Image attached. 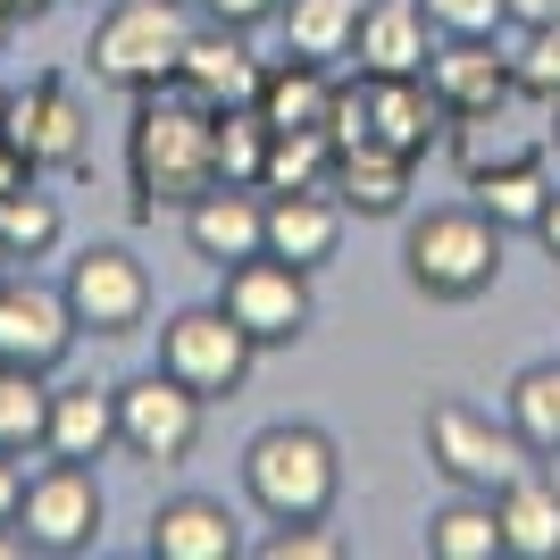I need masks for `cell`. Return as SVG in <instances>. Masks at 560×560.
Wrapping results in <instances>:
<instances>
[{
    "label": "cell",
    "mask_w": 560,
    "mask_h": 560,
    "mask_svg": "<svg viewBox=\"0 0 560 560\" xmlns=\"http://www.w3.org/2000/svg\"><path fill=\"white\" fill-rule=\"evenodd\" d=\"M126 185H135V218L185 210L192 192L218 185V109L192 101L185 84H151L135 93L126 117Z\"/></svg>",
    "instance_id": "1"
},
{
    "label": "cell",
    "mask_w": 560,
    "mask_h": 560,
    "mask_svg": "<svg viewBox=\"0 0 560 560\" xmlns=\"http://www.w3.org/2000/svg\"><path fill=\"white\" fill-rule=\"evenodd\" d=\"M243 502L268 527L284 518H327L343 502V444L310 419H277L243 444Z\"/></svg>",
    "instance_id": "2"
},
{
    "label": "cell",
    "mask_w": 560,
    "mask_h": 560,
    "mask_svg": "<svg viewBox=\"0 0 560 560\" xmlns=\"http://www.w3.org/2000/svg\"><path fill=\"white\" fill-rule=\"evenodd\" d=\"M401 277L410 293L427 302H486L493 284H502V226H493L477 201H444V210H427L401 226Z\"/></svg>",
    "instance_id": "3"
},
{
    "label": "cell",
    "mask_w": 560,
    "mask_h": 560,
    "mask_svg": "<svg viewBox=\"0 0 560 560\" xmlns=\"http://www.w3.org/2000/svg\"><path fill=\"white\" fill-rule=\"evenodd\" d=\"M185 43H192V0H109L93 18L84 68H93V84L151 93V84H176Z\"/></svg>",
    "instance_id": "4"
},
{
    "label": "cell",
    "mask_w": 560,
    "mask_h": 560,
    "mask_svg": "<svg viewBox=\"0 0 560 560\" xmlns=\"http://www.w3.org/2000/svg\"><path fill=\"white\" fill-rule=\"evenodd\" d=\"M419 435H427V468H435L452 493H493V486H511L518 468L536 460V452L518 444L511 419H493V410H477V401H460V394L427 401Z\"/></svg>",
    "instance_id": "5"
},
{
    "label": "cell",
    "mask_w": 560,
    "mask_h": 560,
    "mask_svg": "<svg viewBox=\"0 0 560 560\" xmlns=\"http://www.w3.org/2000/svg\"><path fill=\"white\" fill-rule=\"evenodd\" d=\"M101 518H109V502H101V477L84 460H43L34 477L18 486V544L43 560H75L101 544Z\"/></svg>",
    "instance_id": "6"
},
{
    "label": "cell",
    "mask_w": 560,
    "mask_h": 560,
    "mask_svg": "<svg viewBox=\"0 0 560 560\" xmlns=\"http://www.w3.org/2000/svg\"><path fill=\"white\" fill-rule=\"evenodd\" d=\"M160 369L176 385H192L201 401H234L259 369V343L226 318V302H185V310H167V327H160Z\"/></svg>",
    "instance_id": "7"
},
{
    "label": "cell",
    "mask_w": 560,
    "mask_h": 560,
    "mask_svg": "<svg viewBox=\"0 0 560 560\" xmlns=\"http://www.w3.org/2000/svg\"><path fill=\"white\" fill-rule=\"evenodd\" d=\"M201 427H210V401L176 385L167 369H142L117 385V452L142 468H185L201 452Z\"/></svg>",
    "instance_id": "8"
},
{
    "label": "cell",
    "mask_w": 560,
    "mask_h": 560,
    "mask_svg": "<svg viewBox=\"0 0 560 560\" xmlns=\"http://www.w3.org/2000/svg\"><path fill=\"white\" fill-rule=\"evenodd\" d=\"M218 302H226V318L252 335L259 351L302 343L310 318H318L310 268H293V259H277V252H252V259H234V268H218Z\"/></svg>",
    "instance_id": "9"
},
{
    "label": "cell",
    "mask_w": 560,
    "mask_h": 560,
    "mask_svg": "<svg viewBox=\"0 0 560 560\" xmlns=\"http://www.w3.org/2000/svg\"><path fill=\"white\" fill-rule=\"evenodd\" d=\"M59 293H68L75 327L101 335V343H126V335L151 327V268H142L126 243H84V252L68 259V277H59Z\"/></svg>",
    "instance_id": "10"
},
{
    "label": "cell",
    "mask_w": 560,
    "mask_h": 560,
    "mask_svg": "<svg viewBox=\"0 0 560 560\" xmlns=\"http://www.w3.org/2000/svg\"><path fill=\"white\" fill-rule=\"evenodd\" d=\"M0 135L34 160V176H84L93 167V109L75 93V75H34L25 93H9Z\"/></svg>",
    "instance_id": "11"
},
{
    "label": "cell",
    "mask_w": 560,
    "mask_h": 560,
    "mask_svg": "<svg viewBox=\"0 0 560 560\" xmlns=\"http://www.w3.org/2000/svg\"><path fill=\"white\" fill-rule=\"evenodd\" d=\"M84 343L75 310L59 284H34V277H9L0 268V360L9 369H68V351Z\"/></svg>",
    "instance_id": "12"
},
{
    "label": "cell",
    "mask_w": 560,
    "mask_h": 560,
    "mask_svg": "<svg viewBox=\"0 0 560 560\" xmlns=\"http://www.w3.org/2000/svg\"><path fill=\"white\" fill-rule=\"evenodd\" d=\"M176 226H185V252L201 268H234V259L268 252V192L218 176L210 192H192L185 210H176Z\"/></svg>",
    "instance_id": "13"
},
{
    "label": "cell",
    "mask_w": 560,
    "mask_h": 560,
    "mask_svg": "<svg viewBox=\"0 0 560 560\" xmlns=\"http://www.w3.org/2000/svg\"><path fill=\"white\" fill-rule=\"evenodd\" d=\"M435 43L444 34H435V18L419 0H360V34H351L360 75H427Z\"/></svg>",
    "instance_id": "14"
},
{
    "label": "cell",
    "mask_w": 560,
    "mask_h": 560,
    "mask_svg": "<svg viewBox=\"0 0 560 560\" xmlns=\"http://www.w3.org/2000/svg\"><path fill=\"white\" fill-rule=\"evenodd\" d=\"M151 560H243V518L218 502V493H167L151 511Z\"/></svg>",
    "instance_id": "15"
},
{
    "label": "cell",
    "mask_w": 560,
    "mask_h": 560,
    "mask_svg": "<svg viewBox=\"0 0 560 560\" xmlns=\"http://www.w3.org/2000/svg\"><path fill=\"white\" fill-rule=\"evenodd\" d=\"M360 135L427 160V142L444 135V101L427 75H360Z\"/></svg>",
    "instance_id": "16"
},
{
    "label": "cell",
    "mask_w": 560,
    "mask_h": 560,
    "mask_svg": "<svg viewBox=\"0 0 560 560\" xmlns=\"http://www.w3.org/2000/svg\"><path fill=\"white\" fill-rule=\"evenodd\" d=\"M493 518L511 560H560V460H527L511 486H493Z\"/></svg>",
    "instance_id": "17"
},
{
    "label": "cell",
    "mask_w": 560,
    "mask_h": 560,
    "mask_svg": "<svg viewBox=\"0 0 560 560\" xmlns=\"http://www.w3.org/2000/svg\"><path fill=\"white\" fill-rule=\"evenodd\" d=\"M343 226L351 210L335 201V185H302V192H268V252L293 259V268H327L335 252H343Z\"/></svg>",
    "instance_id": "18"
},
{
    "label": "cell",
    "mask_w": 560,
    "mask_h": 560,
    "mask_svg": "<svg viewBox=\"0 0 560 560\" xmlns=\"http://www.w3.org/2000/svg\"><path fill=\"white\" fill-rule=\"evenodd\" d=\"M427 84H435V101H444V117L502 109V101L518 93V75H511V59L493 50V34H460V43H435V59H427Z\"/></svg>",
    "instance_id": "19"
},
{
    "label": "cell",
    "mask_w": 560,
    "mask_h": 560,
    "mask_svg": "<svg viewBox=\"0 0 560 560\" xmlns=\"http://www.w3.org/2000/svg\"><path fill=\"white\" fill-rule=\"evenodd\" d=\"M176 84H185L192 101H210V109H243V101L259 93V59L252 43H243V25H192L185 59H176Z\"/></svg>",
    "instance_id": "20"
},
{
    "label": "cell",
    "mask_w": 560,
    "mask_h": 560,
    "mask_svg": "<svg viewBox=\"0 0 560 560\" xmlns=\"http://www.w3.org/2000/svg\"><path fill=\"white\" fill-rule=\"evenodd\" d=\"M43 452H50V460H84V468L109 460V452H117V385H84V376L50 385Z\"/></svg>",
    "instance_id": "21"
},
{
    "label": "cell",
    "mask_w": 560,
    "mask_h": 560,
    "mask_svg": "<svg viewBox=\"0 0 560 560\" xmlns=\"http://www.w3.org/2000/svg\"><path fill=\"white\" fill-rule=\"evenodd\" d=\"M410 151H394V142H343V151H335V201H343L351 218H401L410 210Z\"/></svg>",
    "instance_id": "22"
},
{
    "label": "cell",
    "mask_w": 560,
    "mask_h": 560,
    "mask_svg": "<svg viewBox=\"0 0 560 560\" xmlns=\"http://www.w3.org/2000/svg\"><path fill=\"white\" fill-rule=\"evenodd\" d=\"M335 84L343 75L327 68V59H277V68H259V93H252V109L268 117V135H293V126H318L327 135V117H335Z\"/></svg>",
    "instance_id": "23"
},
{
    "label": "cell",
    "mask_w": 560,
    "mask_h": 560,
    "mask_svg": "<svg viewBox=\"0 0 560 560\" xmlns=\"http://www.w3.org/2000/svg\"><path fill=\"white\" fill-rule=\"evenodd\" d=\"M468 192H477V210H486L502 234H536V218H544V201L560 192V176H552L544 151H518V160H502V167H477Z\"/></svg>",
    "instance_id": "24"
},
{
    "label": "cell",
    "mask_w": 560,
    "mask_h": 560,
    "mask_svg": "<svg viewBox=\"0 0 560 560\" xmlns=\"http://www.w3.org/2000/svg\"><path fill=\"white\" fill-rule=\"evenodd\" d=\"M502 419L518 427V444L536 460H560V360H527L502 394Z\"/></svg>",
    "instance_id": "25"
},
{
    "label": "cell",
    "mask_w": 560,
    "mask_h": 560,
    "mask_svg": "<svg viewBox=\"0 0 560 560\" xmlns=\"http://www.w3.org/2000/svg\"><path fill=\"white\" fill-rule=\"evenodd\" d=\"M427 560H511V552H502L493 493H452L444 511L427 518Z\"/></svg>",
    "instance_id": "26"
},
{
    "label": "cell",
    "mask_w": 560,
    "mask_h": 560,
    "mask_svg": "<svg viewBox=\"0 0 560 560\" xmlns=\"http://www.w3.org/2000/svg\"><path fill=\"white\" fill-rule=\"evenodd\" d=\"M284 43L302 50V59H351V34H360V0H284L277 9Z\"/></svg>",
    "instance_id": "27"
},
{
    "label": "cell",
    "mask_w": 560,
    "mask_h": 560,
    "mask_svg": "<svg viewBox=\"0 0 560 560\" xmlns=\"http://www.w3.org/2000/svg\"><path fill=\"white\" fill-rule=\"evenodd\" d=\"M59 234H68L59 192L18 185L9 201H0V259H43V252H59Z\"/></svg>",
    "instance_id": "28"
},
{
    "label": "cell",
    "mask_w": 560,
    "mask_h": 560,
    "mask_svg": "<svg viewBox=\"0 0 560 560\" xmlns=\"http://www.w3.org/2000/svg\"><path fill=\"white\" fill-rule=\"evenodd\" d=\"M43 419H50L43 369H9V360H0V452H9V460L43 452Z\"/></svg>",
    "instance_id": "29"
},
{
    "label": "cell",
    "mask_w": 560,
    "mask_h": 560,
    "mask_svg": "<svg viewBox=\"0 0 560 560\" xmlns=\"http://www.w3.org/2000/svg\"><path fill=\"white\" fill-rule=\"evenodd\" d=\"M335 176V135L318 126H293V135H268V167H259V192H302Z\"/></svg>",
    "instance_id": "30"
},
{
    "label": "cell",
    "mask_w": 560,
    "mask_h": 560,
    "mask_svg": "<svg viewBox=\"0 0 560 560\" xmlns=\"http://www.w3.org/2000/svg\"><path fill=\"white\" fill-rule=\"evenodd\" d=\"M259 167H268V117L243 101V109H218V176L234 185H259Z\"/></svg>",
    "instance_id": "31"
},
{
    "label": "cell",
    "mask_w": 560,
    "mask_h": 560,
    "mask_svg": "<svg viewBox=\"0 0 560 560\" xmlns=\"http://www.w3.org/2000/svg\"><path fill=\"white\" fill-rule=\"evenodd\" d=\"M351 544L335 536L327 518H284V527H268L259 536V560H343Z\"/></svg>",
    "instance_id": "32"
},
{
    "label": "cell",
    "mask_w": 560,
    "mask_h": 560,
    "mask_svg": "<svg viewBox=\"0 0 560 560\" xmlns=\"http://www.w3.org/2000/svg\"><path fill=\"white\" fill-rule=\"evenodd\" d=\"M511 75H518V93L560 101V18H552V25H527V43H518Z\"/></svg>",
    "instance_id": "33"
},
{
    "label": "cell",
    "mask_w": 560,
    "mask_h": 560,
    "mask_svg": "<svg viewBox=\"0 0 560 560\" xmlns=\"http://www.w3.org/2000/svg\"><path fill=\"white\" fill-rule=\"evenodd\" d=\"M427 18H435V34L444 43H460V34H502L511 25V9L502 0H419Z\"/></svg>",
    "instance_id": "34"
},
{
    "label": "cell",
    "mask_w": 560,
    "mask_h": 560,
    "mask_svg": "<svg viewBox=\"0 0 560 560\" xmlns=\"http://www.w3.org/2000/svg\"><path fill=\"white\" fill-rule=\"evenodd\" d=\"M277 9H284V0H201V18H218V25H243V34H252V25H268Z\"/></svg>",
    "instance_id": "35"
},
{
    "label": "cell",
    "mask_w": 560,
    "mask_h": 560,
    "mask_svg": "<svg viewBox=\"0 0 560 560\" xmlns=\"http://www.w3.org/2000/svg\"><path fill=\"white\" fill-rule=\"evenodd\" d=\"M18 185H34V160H25L18 142L0 135V201H9V192H18Z\"/></svg>",
    "instance_id": "36"
},
{
    "label": "cell",
    "mask_w": 560,
    "mask_h": 560,
    "mask_svg": "<svg viewBox=\"0 0 560 560\" xmlns=\"http://www.w3.org/2000/svg\"><path fill=\"white\" fill-rule=\"evenodd\" d=\"M502 9H511L518 34H527V25H552V18H560V0H502Z\"/></svg>",
    "instance_id": "37"
},
{
    "label": "cell",
    "mask_w": 560,
    "mask_h": 560,
    "mask_svg": "<svg viewBox=\"0 0 560 560\" xmlns=\"http://www.w3.org/2000/svg\"><path fill=\"white\" fill-rule=\"evenodd\" d=\"M536 243H544V259H552V268H560V192H552V201H544V218H536Z\"/></svg>",
    "instance_id": "38"
},
{
    "label": "cell",
    "mask_w": 560,
    "mask_h": 560,
    "mask_svg": "<svg viewBox=\"0 0 560 560\" xmlns=\"http://www.w3.org/2000/svg\"><path fill=\"white\" fill-rule=\"evenodd\" d=\"M9 9H18V25H25V18H43V9H59V0H9Z\"/></svg>",
    "instance_id": "39"
},
{
    "label": "cell",
    "mask_w": 560,
    "mask_h": 560,
    "mask_svg": "<svg viewBox=\"0 0 560 560\" xmlns=\"http://www.w3.org/2000/svg\"><path fill=\"white\" fill-rule=\"evenodd\" d=\"M0 126H9V93H0Z\"/></svg>",
    "instance_id": "40"
},
{
    "label": "cell",
    "mask_w": 560,
    "mask_h": 560,
    "mask_svg": "<svg viewBox=\"0 0 560 560\" xmlns=\"http://www.w3.org/2000/svg\"><path fill=\"white\" fill-rule=\"evenodd\" d=\"M0 268H9V259H0Z\"/></svg>",
    "instance_id": "41"
}]
</instances>
